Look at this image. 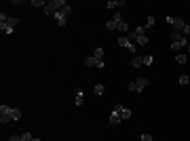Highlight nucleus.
Listing matches in <instances>:
<instances>
[{
  "label": "nucleus",
  "instance_id": "nucleus-1",
  "mask_svg": "<svg viewBox=\"0 0 190 141\" xmlns=\"http://www.w3.org/2000/svg\"><path fill=\"white\" fill-rule=\"evenodd\" d=\"M15 25H17V19L15 17H9V15H0V30L4 32V34H13V30H15Z\"/></svg>",
  "mask_w": 190,
  "mask_h": 141
},
{
  "label": "nucleus",
  "instance_id": "nucleus-2",
  "mask_svg": "<svg viewBox=\"0 0 190 141\" xmlns=\"http://www.w3.org/2000/svg\"><path fill=\"white\" fill-rule=\"evenodd\" d=\"M186 44H188V40L184 38V34L173 30V34H171V48H173V51H182Z\"/></svg>",
  "mask_w": 190,
  "mask_h": 141
},
{
  "label": "nucleus",
  "instance_id": "nucleus-3",
  "mask_svg": "<svg viewBox=\"0 0 190 141\" xmlns=\"http://www.w3.org/2000/svg\"><path fill=\"white\" fill-rule=\"evenodd\" d=\"M63 6H66V0H49L47 6H45V13H47V15H55V13H59Z\"/></svg>",
  "mask_w": 190,
  "mask_h": 141
},
{
  "label": "nucleus",
  "instance_id": "nucleus-4",
  "mask_svg": "<svg viewBox=\"0 0 190 141\" xmlns=\"http://www.w3.org/2000/svg\"><path fill=\"white\" fill-rule=\"evenodd\" d=\"M116 42H119V47H125L127 51H129V53H135V51H137V44H133V42H131L127 36H120Z\"/></svg>",
  "mask_w": 190,
  "mask_h": 141
},
{
  "label": "nucleus",
  "instance_id": "nucleus-5",
  "mask_svg": "<svg viewBox=\"0 0 190 141\" xmlns=\"http://www.w3.org/2000/svg\"><path fill=\"white\" fill-rule=\"evenodd\" d=\"M0 122H2V124H9V122H13V118H11V107H9V106H0Z\"/></svg>",
  "mask_w": 190,
  "mask_h": 141
},
{
  "label": "nucleus",
  "instance_id": "nucleus-6",
  "mask_svg": "<svg viewBox=\"0 0 190 141\" xmlns=\"http://www.w3.org/2000/svg\"><path fill=\"white\" fill-rule=\"evenodd\" d=\"M167 23L173 25V30H175V32H182V30H184V25H186V21H184V19H179V17H167Z\"/></svg>",
  "mask_w": 190,
  "mask_h": 141
},
{
  "label": "nucleus",
  "instance_id": "nucleus-7",
  "mask_svg": "<svg viewBox=\"0 0 190 141\" xmlns=\"http://www.w3.org/2000/svg\"><path fill=\"white\" fill-rule=\"evenodd\" d=\"M114 112H119L120 120H129V118L133 116V112H131L129 107H123V106H114Z\"/></svg>",
  "mask_w": 190,
  "mask_h": 141
},
{
  "label": "nucleus",
  "instance_id": "nucleus-8",
  "mask_svg": "<svg viewBox=\"0 0 190 141\" xmlns=\"http://www.w3.org/2000/svg\"><path fill=\"white\" fill-rule=\"evenodd\" d=\"M119 6H125V0H108L106 2V9H119Z\"/></svg>",
  "mask_w": 190,
  "mask_h": 141
},
{
  "label": "nucleus",
  "instance_id": "nucleus-9",
  "mask_svg": "<svg viewBox=\"0 0 190 141\" xmlns=\"http://www.w3.org/2000/svg\"><path fill=\"white\" fill-rule=\"evenodd\" d=\"M83 101H84V95L80 89H74V103L76 106H83Z\"/></svg>",
  "mask_w": 190,
  "mask_h": 141
},
{
  "label": "nucleus",
  "instance_id": "nucleus-10",
  "mask_svg": "<svg viewBox=\"0 0 190 141\" xmlns=\"http://www.w3.org/2000/svg\"><path fill=\"white\" fill-rule=\"evenodd\" d=\"M135 84H137V93H140V91H144V89L148 86V78H137Z\"/></svg>",
  "mask_w": 190,
  "mask_h": 141
},
{
  "label": "nucleus",
  "instance_id": "nucleus-11",
  "mask_svg": "<svg viewBox=\"0 0 190 141\" xmlns=\"http://www.w3.org/2000/svg\"><path fill=\"white\" fill-rule=\"evenodd\" d=\"M84 65H87V68H97L99 61H97L95 57H87V59H84Z\"/></svg>",
  "mask_w": 190,
  "mask_h": 141
},
{
  "label": "nucleus",
  "instance_id": "nucleus-12",
  "mask_svg": "<svg viewBox=\"0 0 190 141\" xmlns=\"http://www.w3.org/2000/svg\"><path fill=\"white\" fill-rule=\"evenodd\" d=\"M123 120H120V116H119V112H114L112 110V114H110V124H120Z\"/></svg>",
  "mask_w": 190,
  "mask_h": 141
},
{
  "label": "nucleus",
  "instance_id": "nucleus-13",
  "mask_svg": "<svg viewBox=\"0 0 190 141\" xmlns=\"http://www.w3.org/2000/svg\"><path fill=\"white\" fill-rule=\"evenodd\" d=\"M175 61H178L179 65H184V63L188 61V55H184V53H178V55H175Z\"/></svg>",
  "mask_w": 190,
  "mask_h": 141
},
{
  "label": "nucleus",
  "instance_id": "nucleus-14",
  "mask_svg": "<svg viewBox=\"0 0 190 141\" xmlns=\"http://www.w3.org/2000/svg\"><path fill=\"white\" fill-rule=\"evenodd\" d=\"M93 57L97 59V61H104V48H95V51H93Z\"/></svg>",
  "mask_w": 190,
  "mask_h": 141
},
{
  "label": "nucleus",
  "instance_id": "nucleus-15",
  "mask_svg": "<svg viewBox=\"0 0 190 141\" xmlns=\"http://www.w3.org/2000/svg\"><path fill=\"white\" fill-rule=\"evenodd\" d=\"M131 65H133V68H140V65H144V57H133V59H131Z\"/></svg>",
  "mask_w": 190,
  "mask_h": 141
},
{
  "label": "nucleus",
  "instance_id": "nucleus-16",
  "mask_svg": "<svg viewBox=\"0 0 190 141\" xmlns=\"http://www.w3.org/2000/svg\"><path fill=\"white\" fill-rule=\"evenodd\" d=\"M55 21H57V25H61V27H63V25H66V17H63L61 13H55Z\"/></svg>",
  "mask_w": 190,
  "mask_h": 141
},
{
  "label": "nucleus",
  "instance_id": "nucleus-17",
  "mask_svg": "<svg viewBox=\"0 0 190 141\" xmlns=\"http://www.w3.org/2000/svg\"><path fill=\"white\" fill-rule=\"evenodd\" d=\"M106 30H119V21H114V19L106 21Z\"/></svg>",
  "mask_w": 190,
  "mask_h": 141
},
{
  "label": "nucleus",
  "instance_id": "nucleus-18",
  "mask_svg": "<svg viewBox=\"0 0 190 141\" xmlns=\"http://www.w3.org/2000/svg\"><path fill=\"white\" fill-rule=\"evenodd\" d=\"M104 91H106V86H104V84H95V89H93L95 95H104Z\"/></svg>",
  "mask_w": 190,
  "mask_h": 141
},
{
  "label": "nucleus",
  "instance_id": "nucleus-19",
  "mask_svg": "<svg viewBox=\"0 0 190 141\" xmlns=\"http://www.w3.org/2000/svg\"><path fill=\"white\" fill-rule=\"evenodd\" d=\"M59 13L63 15V17H66V19H68V17H70V13H72V6H68V4H66V6H63Z\"/></svg>",
  "mask_w": 190,
  "mask_h": 141
},
{
  "label": "nucleus",
  "instance_id": "nucleus-20",
  "mask_svg": "<svg viewBox=\"0 0 190 141\" xmlns=\"http://www.w3.org/2000/svg\"><path fill=\"white\" fill-rule=\"evenodd\" d=\"M135 44H140V47H146V44H148V38H146V36H140V38L135 40Z\"/></svg>",
  "mask_w": 190,
  "mask_h": 141
},
{
  "label": "nucleus",
  "instance_id": "nucleus-21",
  "mask_svg": "<svg viewBox=\"0 0 190 141\" xmlns=\"http://www.w3.org/2000/svg\"><path fill=\"white\" fill-rule=\"evenodd\" d=\"M119 30H120V32H123V34H125V32L129 34V25L125 23V21H119Z\"/></svg>",
  "mask_w": 190,
  "mask_h": 141
},
{
  "label": "nucleus",
  "instance_id": "nucleus-22",
  "mask_svg": "<svg viewBox=\"0 0 190 141\" xmlns=\"http://www.w3.org/2000/svg\"><path fill=\"white\" fill-rule=\"evenodd\" d=\"M32 6H36V9H38V6H42V9H45V6H47V2H45V0H32Z\"/></svg>",
  "mask_w": 190,
  "mask_h": 141
},
{
  "label": "nucleus",
  "instance_id": "nucleus-23",
  "mask_svg": "<svg viewBox=\"0 0 190 141\" xmlns=\"http://www.w3.org/2000/svg\"><path fill=\"white\" fill-rule=\"evenodd\" d=\"M150 25H154V17H152V15H148V19H146V23H144V27L148 30Z\"/></svg>",
  "mask_w": 190,
  "mask_h": 141
},
{
  "label": "nucleus",
  "instance_id": "nucleus-24",
  "mask_svg": "<svg viewBox=\"0 0 190 141\" xmlns=\"http://www.w3.org/2000/svg\"><path fill=\"white\" fill-rule=\"evenodd\" d=\"M188 82H190V78L186 76V74H182V76H179V84H182V86H186Z\"/></svg>",
  "mask_w": 190,
  "mask_h": 141
},
{
  "label": "nucleus",
  "instance_id": "nucleus-25",
  "mask_svg": "<svg viewBox=\"0 0 190 141\" xmlns=\"http://www.w3.org/2000/svg\"><path fill=\"white\" fill-rule=\"evenodd\" d=\"M152 61H154L152 55H146V57H144V65H152Z\"/></svg>",
  "mask_w": 190,
  "mask_h": 141
},
{
  "label": "nucleus",
  "instance_id": "nucleus-26",
  "mask_svg": "<svg viewBox=\"0 0 190 141\" xmlns=\"http://www.w3.org/2000/svg\"><path fill=\"white\" fill-rule=\"evenodd\" d=\"M127 89H129V91H133V93H137V84H135V80L127 84Z\"/></svg>",
  "mask_w": 190,
  "mask_h": 141
},
{
  "label": "nucleus",
  "instance_id": "nucleus-27",
  "mask_svg": "<svg viewBox=\"0 0 190 141\" xmlns=\"http://www.w3.org/2000/svg\"><path fill=\"white\" fill-rule=\"evenodd\" d=\"M32 139H34L32 133H24V135H21V141H32Z\"/></svg>",
  "mask_w": 190,
  "mask_h": 141
},
{
  "label": "nucleus",
  "instance_id": "nucleus-28",
  "mask_svg": "<svg viewBox=\"0 0 190 141\" xmlns=\"http://www.w3.org/2000/svg\"><path fill=\"white\" fill-rule=\"evenodd\" d=\"M182 34H184V36H190V23H186V25H184V30H182Z\"/></svg>",
  "mask_w": 190,
  "mask_h": 141
},
{
  "label": "nucleus",
  "instance_id": "nucleus-29",
  "mask_svg": "<svg viewBox=\"0 0 190 141\" xmlns=\"http://www.w3.org/2000/svg\"><path fill=\"white\" fill-rule=\"evenodd\" d=\"M112 19H114V21H123V15H120V13H114V17H112Z\"/></svg>",
  "mask_w": 190,
  "mask_h": 141
},
{
  "label": "nucleus",
  "instance_id": "nucleus-30",
  "mask_svg": "<svg viewBox=\"0 0 190 141\" xmlns=\"http://www.w3.org/2000/svg\"><path fill=\"white\" fill-rule=\"evenodd\" d=\"M142 141H152V137H150V135L146 133V135H142Z\"/></svg>",
  "mask_w": 190,
  "mask_h": 141
},
{
  "label": "nucleus",
  "instance_id": "nucleus-31",
  "mask_svg": "<svg viewBox=\"0 0 190 141\" xmlns=\"http://www.w3.org/2000/svg\"><path fill=\"white\" fill-rule=\"evenodd\" d=\"M9 141H21V137H19V135H13V137H11Z\"/></svg>",
  "mask_w": 190,
  "mask_h": 141
},
{
  "label": "nucleus",
  "instance_id": "nucleus-32",
  "mask_svg": "<svg viewBox=\"0 0 190 141\" xmlns=\"http://www.w3.org/2000/svg\"><path fill=\"white\" fill-rule=\"evenodd\" d=\"M32 141H40V139H38V137H34V139H32Z\"/></svg>",
  "mask_w": 190,
  "mask_h": 141
},
{
  "label": "nucleus",
  "instance_id": "nucleus-33",
  "mask_svg": "<svg viewBox=\"0 0 190 141\" xmlns=\"http://www.w3.org/2000/svg\"><path fill=\"white\" fill-rule=\"evenodd\" d=\"M188 51H190V47H188Z\"/></svg>",
  "mask_w": 190,
  "mask_h": 141
}]
</instances>
